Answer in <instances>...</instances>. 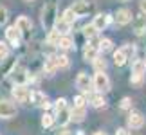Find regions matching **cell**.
Instances as JSON below:
<instances>
[{
  "instance_id": "2",
  "label": "cell",
  "mask_w": 146,
  "mask_h": 135,
  "mask_svg": "<svg viewBox=\"0 0 146 135\" xmlns=\"http://www.w3.org/2000/svg\"><path fill=\"white\" fill-rule=\"evenodd\" d=\"M54 117H56V121H58V124L60 126H67L70 122V108H69V103H67V99L65 97H60V99H56V103H54Z\"/></svg>"
},
{
  "instance_id": "16",
  "label": "cell",
  "mask_w": 146,
  "mask_h": 135,
  "mask_svg": "<svg viewBox=\"0 0 146 135\" xmlns=\"http://www.w3.org/2000/svg\"><path fill=\"white\" fill-rule=\"evenodd\" d=\"M5 40L13 45V47H18L20 45L22 36H20V32H18V29H16L15 25H9L7 29H5Z\"/></svg>"
},
{
  "instance_id": "5",
  "label": "cell",
  "mask_w": 146,
  "mask_h": 135,
  "mask_svg": "<svg viewBox=\"0 0 146 135\" xmlns=\"http://www.w3.org/2000/svg\"><path fill=\"white\" fill-rule=\"evenodd\" d=\"M92 83H94V90L99 92V94L110 90V79H108V76H106L105 72H96L94 77H92Z\"/></svg>"
},
{
  "instance_id": "30",
  "label": "cell",
  "mask_w": 146,
  "mask_h": 135,
  "mask_svg": "<svg viewBox=\"0 0 146 135\" xmlns=\"http://www.w3.org/2000/svg\"><path fill=\"white\" fill-rule=\"evenodd\" d=\"M87 103H88L87 97L81 94V95H76V97H74V105H72V106H76V108H87Z\"/></svg>"
},
{
  "instance_id": "28",
  "label": "cell",
  "mask_w": 146,
  "mask_h": 135,
  "mask_svg": "<svg viewBox=\"0 0 146 135\" xmlns=\"http://www.w3.org/2000/svg\"><path fill=\"white\" fill-rule=\"evenodd\" d=\"M54 121H56V117L52 114H49V112H45V114L42 115V126L43 128H50L54 124Z\"/></svg>"
},
{
  "instance_id": "19",
  "label": "cell",
  "mask_w": 146,
  "mask_h": 135,
  "mask_svg": "<svg viewBox=\"0 0 146 135\" xmlns=\"http://www.w3.org/2000/svg\"><path fill=\"white\" fill-rule=\"evenodd\" d=\"M98 56H99L98 45H94V43L88 42V43L85 45V49H83V60H85V61H90V63H92V61L96 60Z\"/></svg>"
},
{
  "instance_id": "38",
  "label": "cell",
  "mask_w": 146,
  "mask_h": 135,
  "mask_svg": "<svg viewBox=\"0 0 146 135\" xmlns=\"http://www.w3.org/2000/svg\"><path fill=\"white\" fill-rule=\"evenodd\" d=\"M56 135H70V133L67 132V130H61V132H58V133H56Z\"/></svg>"
},
{
  "instance_id": "42",
  "label": "cell",
  "mask_w": 146,
  "mask_h": 135,
  "mask_svg": "<svg viewBox=\"0 0 146 135\" xmlns=\"http://www.w3.org/2000/svg\"><path fill=\"white\" fill-rule=\"evenodd\" d=\"M27 2H31V0H27Z\"/></svg>"
},
{
  "instance_id": "32",
  "label": "cell",
  "mask_w": 146,
  "mask_h": 135,
  "mask_svg": "<svg viewBox=\"0 0 146 135\" xmlns=\"http://www.w3.org/2000/svg\"><path fill=\"white\" fill-rule=\"evenodd\" d=\"M119 106H121V110H130L132 112V99L130 97H123Z\"/></svg>"
},
{
  "instance_id": "9",
  "label": "cell",
  "mask_w": 146,
  "mask_h": 135,
  "mask_svg": "<svg viewBox=\"0 0 146 135\" xmlns=\"http://www.w3.org/2000/svg\"><path fill=\"white\" fill-rule=\"evenodd\" d=\"M16 67H18L16 56H7V58H4L2 63H0V76H11Z\"/></svg>"
},
{
  "instance_id": "29",
  "label": "cell",
  "mask_w": 146,
  "mask_h": 135,
  "mask_svg": "<svg viewBox=\"0 0 146 135\" xmlns=\"http://www.w3.org/2000/svg\"><path fill=\"white\" fill-rule=\"evenodd\" d=\"M92 65H94V70H96V72H105L106 70V61L103 58H99V56L92 61Z\"/></svg>"
},
{
  "instance_id": "31",
  "label": "cell",
  "mask_w": 146,
  "mask_h": 135,
  "mask_svg": "<svg viewBox=\"0 0 146 135\" xmlns=\"http://www.w3.org/2000/svg\"><path fill=\"white\" fill-rule=\"evenodd\" d=\"M69 65H70L69 58H67L65 54H58V67H60V69H67Z\"/></svg>"
},
{
  "instance_id": "20",
  "label": "cell",
  "mask_w": 146,
  "mask_h": 135,
  "mask_svg": "<svg viewBox=\"0 0 146 135\" xmlns=\"http://www.w3.org/2000/svg\"><path fill=\"white\" fill-rule=\"evenodd\" d=\"M132 76H135V77H144V76H146L144 60H135V61L132 63Z\"/></svg>"
},
{
  "instance_id": "41",
  "label": "cell",
  "mask_w": 146,
  "mask_h": 135,
  "mask_svg": "<svg viewBox=\"0 0 146 135\" xmlns=\"http://www.w3.org/2000/svg\"><path fill=\"white\" fill-rule=\"evenodd\" d=\"M144 65H146V60H144Z\"/></svg>"
},
{
  "instance_id": "11",
  "label": "cell",
  "mask_w": 146,
  "mask_h": 135,
  "mask_svg": "<svg viewBox=\"0 0 146 135\" xmlns=\"http://www.w3.org/2000/svg\"><path fill=\"white\" fill-rule=\"evenodd\" d=\"M114 20H115V24H117V25H128V24H130V22L133 20V15H132V11H130V9L121 7V9H117V11H115Z\"/></svg>"
},
{
  "instance_id": "36",
  "label": "cell",
  "mask_w": 146,
  "mask_h": 135,
  "mask_svg": "<svg viewBox=\"0 0 146 135\" xmlns=\"http://www.w3.org/2000/svg\"><path fill=\"white\" fill-rule=\"evenodd\" d=\"M115 135H130V132H128V128H117Z\"/></svg>"
},
{
  "instance_id": "18",
  "label": "cell",
  "mask_w": 146,
  "mask_h": 135,
  "mask_svg": "<svg viewBox=\"0 0 146 135\" xmlns=\"http://www.w3.org/2000/svg\"><path fill=\"white\" fill-rule=\"evenodd\" d=\"M58 69H60V67H58V54H50V56H47L45 63H43V72L50 76V74H54Z\"/></svg>"
},
{
  "instance_id": "10",
  "label": "cell",
  "mask_w": 146,
  "mask_h": 135,
  "mask_svg": "<svg viewBox=\"0 0 146 135\" xmlns=\"http://www.w3.org/2000/svg\"><path fill=\"white\" fill-rule=\"evenodd\" d=\"M16 115V106L7 99H0V117L2 119H11Z\"/></svg>"
},
{
  "instance_id": "21",
  "label": "cell",
  "mask_w": 146,
  "mask_h": 135,
  "mask_svg": "<svg viewBox=\"0 0 146 135\" xmlns=\"http://www.w3.org/2000/svg\"><path fill=\"white\" fill-rule=\"evenodd\" d=\"M85 117H87V108H76V106L70 108V121L72 122H83Z\"/></svg>"
},
{
  "instance_id": "7",
  "label": "cell",
  "mask_w": 146,
  "mask_h": 135,
  "mask_svg": "<svg viewBox=\"0 0 146 135\" xmlns=\"http://www.w3.org/2000/svg\"><path fill=\"white\" fill-rule=\"evenodd\" d=\"M29 101H31L35 106H40V108H43V110H49V108H50V103H49L47 95L43 94V92H40V90H31Z\"/></svg>"
},
{
  "instance_id": "4",
  "label": "cell",
  "mask_w": 146,
  "mask_h": 135,
  "mask_svg": "<svg viewBox=\"0 0 146 135\" xmlns=\"http://www.w3.org/2000/svg\"><path fill=\"white\" fill-rule=\"evenodd\" d=\"M76 88L80 90L83 95L90 94L92 88H94V83H92V77L87 74V72H80V74L76 76Z\"/></svg>"
},
{
  "instance_id": "22",
  "label": "cell",
  "mask_w": 146,
  "mask_h": 135,
  "mask_svg": "<svg viewBox=\"0 0 146 135\" xmlns=\"http://www.w3.org/2000/svg\"><path fill=\"white\" fill-rule=\"evenodd\" d=\"M126 61H128V58H126V54L123 52V49L114 50V65L115 67H125Z\"/></svg>"
},
{
  "instance_id": "35",
  "label": "cell",
  "mask_w": 146,
  "mask_h": 135,
  "mask_svg": "<svg viewBox=\"0 0 146 135\" xmlns=\"http://www.w3.org/2000/svg\"><path fill=\"white\" fill-rule=\"evenodd\" d=\"M121 49H123V52H125V54H126V58H128V60H130V58H132V56H133V52H135V49H133V47H132V45H128V43L125 45V47H121Z\"/></svg>"
},
{
  "instance_id": "8",
  "label": "cell",
  "mask_w": 146,
  "mask_h": 135,
  "mask_svg": "<svg viewBox=\"0 0 146 135\" xmlns=\"http://www.w3.org/2000/svg\"><path fill=\"white\" fill-rule=\"evenodd\" d=\"M11 94H13V99L16 103H25V101H29L31 88L27 85H15L13 90H11Z\"/></svg>"
},
{
  "instance_id": "34",
  "label": "cell",
  "mask_w": 146,
  "mask_h": 135,
  "mask_svg": "<svg viewBox=\"0 0 146 135\" xmlns=\"http://www.w3.org/2000/svg\"><path fill=\"white\" fill-rule=\"evenodd\" d=\"M7 18H9V16H7V9H5L4 5H0V27L7 22Z\"/></svg>"
},
{
  "instance_id": "26",
  "label": "cell",
  "mask_w": 146,
  "mask_h": 135,
  "mask_svg": "<svg viewBox=\"0 0 146 135\" xmlns=\"http://www.w3.org/2000/svg\"><path fill=\"white\" fill-rule=\"evenodd\" d=\"M96 34H98V29H96L92 24H88V25L83 27V36H85L87 40H92V38H96Z\"/></svg>"
},
{
  "instance_id": "39",
  "label": "cell",
  "mask_w": 146,
  "mask_h": 135,
  "mask_svg": "<svg viewBox=\"0 0 146 135\" xmlns=\"http://www.w3.org/2000/svg\"><path fill=\"white\" fill-rule=\"evenodd\" d=\"M94 135H106V133H105V132H96Z\"/></svg>"
},
{
  "instance_id": "1",
  "label": "cell",
  "mask_w": 146,
  "mask_h": 135,
  "mask_svg": "<svg viewBox=\"0 0 146 135\" xmlns=\"http://www.w3.org/2000/svg\"><path fill=\"white\" fill-rule=\"evenodd\" d=\"M58 18L60 16H58V5H56V0H49V2H45V5H43V9H42V25L50 32L54 29Z\"/></svg>"
},
{
  "instance_id": "40",
  "label": "cell",
  "mask_w": 146,
  "mask_h": 135,
  "mask_svg": "<svg viewBox=\"0 0 146 135\" xmlns=\"http://www.w3.org/2000/svg\"><path fill=\"white\" fill-rule=\"evenodd\" d=\"M119 2H128V0H119Z\"/></svg>"
},
{
  "instance_id": "17",
  "label": "cell",
  "mask_w": 146,
  "mask_h": 135,
  "mask_svg": "<svg viewBox=\"0 0 146 135\" xmlns=\"http://www.w3.org/2000/svg\"><path fill=\"white\" fill-rule=\"evenodd\" d=\"M85 97H87V101L94 106V108H105L106 106V101L103 97V94H99V92H90V94H87Z\"/></svg>"
},
{
  "instance_id": "12",
  "label": "cell",
  "mask_w": 146,
  "mask_h": 135,
  "mask_svg": "<svg viewBox=\"0 0 146 135\" xmlns=\"http://www.w3.org/2000/svg\"><path fill=\"white\" fill-rule=\"evenodd\" d=\"M70 9L74 11L76 18H83V16H88V13L92 11V4L90 2H85V0H80V2H76Z\"/></svg>"
},
{
  "instance_id": "6",
  "label": "cell",
  "mask_w": 146,
  "mask_h": 135,
  "mask_svg": "<svg viewBox=\"0 0 146 135\" xmlns=\"http://www.w3.org/2000/svg\"><path fill=\"white\" fill-rule=\"evenodd\" d=\"M128 128L130 130H141V128L144 126V115H143V112H139V110H132L130 114H128Z\"/></svg>"
},
{
  "instance_id": "27",
  "label": "cell",
  "mask_w": 146,
  "mask_h": 135,
  "mask_svg": "<svg viewBox=\"0 0 146 135\" xmlns=\"http://www.w3.org/2000/svg\"><path fill=\"white\" fill-rule=\"evenodd\" d=\"M60 38H61V34H60L56 29H52V31L49 32V36H47V43H49V45H54V47H58Z\"/></svg>"
},
{
  "instance_id": "14",
  "label": "cell",
  "mask_w": 146,
  "mask_h": 135,
  "mask_svg": "<svg viewBox=\"0 0 146 135\" xmlns=\"http://www.w3.org/2000/svg\"><path fill=\"white\" fill-rule=\"evenodd\" d=\"M132 25H133V32H135L137 36H143L144 32H146V15L141 13V15L133 16Z\"/></svg>"
},
{
  "instance_id": "23",
  "label": "cell",
  "mask_w": 146,
  "mask_h": 135,
  "mask_svg": "<svg viewBox=\"0 0 146 135\" xmlns=\"http://www.w3.org/2000/svg\"><path fill=\"white\" fill-rule=\"evenodd\" d=\"M98 49H99V52H110L112 49H114V42L110 40V38H101V40L98 42Z\"/></svg>"
},
{
  "instance_id": "15",
  "label": "cell",
  "mask_w": 146,
  "mask_h": 135,
  "mask_svg": "<svg viewBox=\"0 0 146 135\" xmlns=\"http://www.w3.org/2000/svg\"><path fill=\"white\" fill-rule=\"evenodd\" d=\"M108 24H110V15H106V13H98L92 20V25L98 29V32L105 31L106 27H108Z\"/></svg>"
},
{
  "instance_id": "24",
  "label": "cell",
  "mask_w": 146,
  "mask_h": 135,
  "mask_svg": "<svg viewBox=\"0 0 146 135\" xmlns=\"http://www.w3.org/2000/svg\"><path fill=\"white\" fill-rule=\"evenodd\" d=\"M58 47L61 50H70V49H74V40L67 34V36H61L60 38V42H58Z\"/></svg>"
},
{
  "instance_id": "33",
  "label": "cell",
  "mask_w": 146,
  "mask_h": 135,
  "mask_svg": "<svg viewBox=\"0 0 146 135\" xmlns=\"http://www.w3.org/2000/svg\"><path fill=\"white\" fill-rule=\"evenodd\" d=\"M9 56V45L5 43V42H0V58H7Z\"/></svg>"
},
{
  "instance_id": "25",
  "label": "cell",
  "mask_w": 146,
  "mask_h": 135,
  "mask_svg": "<svg viewBox=\"0 0 146 135\" xmlns=\"http://www.w3.org/2000/svg\"><path fill=\"white\" fill-rule=\"evenodd\" d=\"M60 18L63 20V22H67L69 25H72V24H74V20H76V15H74V11H72V9L69 7V9H65L63 13H61Z\"/></svg>"
},
{
  "instance_id": "13",
  "label": "cell",
  "mask_w": 146,
  "mask_h": 135,
  "mask_svg": "<svg viewBox=\"0 0 146 135\" xmlns=\"http://www.w3.org/2000/svg\"><path fill=\"white\" fill-rule=\"evenodd\" d=\"M11 77H13L15 85H27V81H29V74H27V69L25 67H16V69L13 70V74H11Z\"/></svg>"
},
{
  "instance_id": "37",
  "label": "cell",
  "mask_w": 146,
  "mask_h": 135,
  "mask_svg": "<svg viewBox=\"0 0 146 135\" xmlns=\"http://www.w3.org/2000/svg\"><path fill=\"white\" fill-rule=\"evenodd\" d=\"M139 7H141V13L146 15V0H141V2H139Z\"/></svg>"
},
{
  "instance_id": "3",
  "label": "cell",
  "mask_w": 146,
  "mask_h": 135,
  "mask_svg": "<svg viewBox=\"0 0 146 135\" xmlns=\"http://www.w3.org/2000/svg\"><path fill=\"white\" fill-rule=\"evenodd\" d=\"M15 27L18 29L22 40H25V42L31 40V34H33V22H31L29 16H25V15L18 16V18H16V22H15Z\"/></svg>"
}]
</instances>
